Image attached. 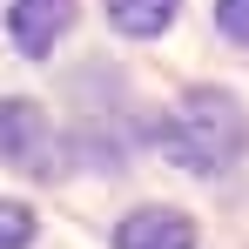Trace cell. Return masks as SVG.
I'll return each instance as SVG.
<instances>
[{
    "label": "cell",
    "mask_w": 249,
    "mask_h": 249,
    "mask_svg": "<svg viewBox=\"0 0 249 249\" xmlns=\"http://www.w3.org/2000/svg\"><path fill=\"white\" fill-rule=\"evenodd\" d=\"M68 20H74V0H14V7H7L14 47H20L27 61H47L54 41L68 34Z\"/></svg>",
    "instance_id": "3"
},
{
    "label": "cell",
    "mask_w": 249,
    "mask_h": 249,
    "mask_svg": "<svg viewBox=\"0 0 249 249\" xmlns=\"http://www.w3.org/2000/svg\"><path fill=\"white\" fill-rule=\"evenodd\" d=\"M27 243H34V209L0 202V249H27Z\"/></svg>",
    "instance_id": "6"
},
{
    "label": "cell",
    "mask_w": 249,
    "mask_h": 249,
    "mask_svg": "<svg viewBox=\"0 0 249 249\" xmlns=\"http://www.w3.org/2000/svg\"><path fill=\"white\" fill-rule=\"evenodd\" d=\"M175 7L182 0H108V20H115V34H128V41H155L168 20H175Z\"/></svg>",
    "instance_id": "5"
},
{
    "label": "cell",
    "mask_w": 249,
    "mask_h": 249,
    "mask_svg": "<svg viewBox=\"0 0 249 249\" xmlns=\"http://www.w3.org/2000/svg\"><path fill=\"white\" fill-rule=\"evenodd\" d=\"M215 20H222V34H229V41L249 47V0H215Z\"/></svg>",
    "instance_id": "7"
},
{
    "label": "cell",
    "mask_w": 249,
    "mask_h": 249,
    "mask_svg": "<svg viewBox=\"0 0 249 249\" xmlns=\"http://www.w3.org/2000/svg\"><path fill=\"white\" fill-rule=\"evenodd\" d=\"M115 249H196V222L182 209H135L115 229Z\"/></svg>",
    "instance_id": "4"
},
{
    "label": "cell",
    "mask_w": 249,
    "mask_h": 249,
    "mask_svg": "<svg viewBox=\"0 0 249 249\" xmlns=\"http://www.w3.org/2000/svg\"><path fill=\"white\" fill-rule=\"evenodd\" d=\"M243 148H249V115H243V101L222 94V88L182 94L175 115L162 122V155L175 168H189V175H222Z\"/></svg>",
    "instance_id": "1"
},
{
    "label": "cell",
    "mask_w": 249,
    "mask_h": 249,
    "mask_svg": "<svg viewBox=\"0 0 249 249\" xmlns=\"http://www.w3.org/2000/svg\"><path fill=\"white\" fill-rule=\"evenodd\" d=\"M0 162H14L20 175H61V142H54L47 108L20 101V94L0 101Z\"/></svg>",
    "instance_id": "2"
}]
</instances>
